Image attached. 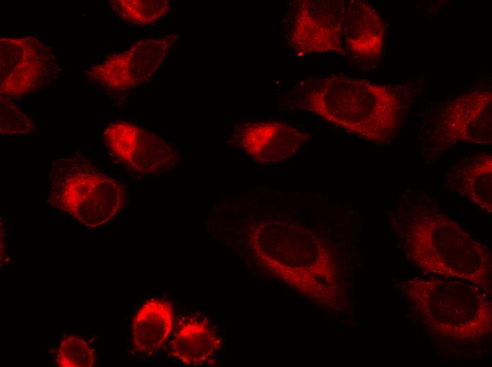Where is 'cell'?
I'll list each match as a JSON object with an SVG mask.
<instances>
[{
	"label": "cell",
	"instance_id": "obj_1",
	"mask_svg": "<svg viewBox=\"0 0 492 367\" xmlns=\"http://www.w3.org/2000/svg\"><path fill=\"white\" fill-rule=\"evenodd\" d=\"M299 88L300 108L366 140L387 144L401 126L403 101L391 85L332 74Z\"/></svg>",
	"mask_w": 492,
	"mask_h": 367
},
{
	"label": "cell",
	"instance_id": "obj_2",
	"mask_svg": "<svg viewBox=\"0 0 492 367\" xmlns=\"http://www.w3.org/2000/svg\"><path fill=\"white\" fill-rule=\"evenodd\" d=\"M50 176L49 203L89 228L107 223L125 205L122 183L80 153L53 162Z\"/></svg>",
	"mask_w": 492,
	"mask_h": 367
},
{
	"label": "cell",
	"instance_id": "obj_3",
	"mask_svg": "<svg viewBox=\"0 0 492 367\" xmlns=\"http://www.w3.org/2000/svg\"><path fill=\"white\" fill-rule=\"evenodd\" d=\"M408 241L417 263L451 270H481L489 254L456 222L432 210L421 211L408 229Z\"/></svg>",
	"mask_w": 492,
	"mask_h": 367
},
{
	"label": "cell",
	"instance_id": "obj_4",
	"mask_svg": "<svg viewBox=\"0 0 492 367\" xmlns=\"http://www.w3.org/2000/svg\"><path fill=\"white\" fill-rule=\"evenodd\" d=\"M60 71L50 47L37 37H0L1 96L18 97L47 88Z\"/></svg>",
	"mask_w": 492,
	"mask_h": 367
},
{
	"label": "cell",
	"instance_id": "obj_5",
	"mask_svg": "<svg viewBox=\"0 0 492 367\" xmlns=\"http://www.w3.org/2000/svg\"><path fill=\"white\" fill-rule=\"evenodd\" d=\"M178 35L140 40L127 50L107 56L92 66L87 75L99 85L116 91L129 90L150 79L168 55Z\"/></svg>",
	"mask_w": 492,
	"mask_h": 367
},
{
	"label": "cell",
	"instance_id": "obj_6",
	"mask_svg": "<svg viewBox=\"0 0 492 367\" xmlns=\"http://www.w3.org/2000/svg\"><path fill=\"white\" fill-rule=\"evenodd\" d=\"M291 35V43L299 56L312 53L344 54L342 25L344 0L298 1Z\"/></svg>",
	"mask_w": 492,
	"mask_h": 367
},
{
	"label": "cell",
	"instance_id": "obj_7",
	"mask_svg": "<svg viewBox=\"0 0 492 367\" xmlns=\"http://www.w3.org/2000/svg\"><path fill=\"white\" fill-rule=\"evenodd\" d=\"M103 138L109 151L118 160L140 174L163 172L180 162L170 144L130 122L110 124L104 131Z\"/></svg>",
	"mask_w": 492,
	"mask_h": 367
},
{
	"label": "cell",
	"instance_id": "obj_8",
	"mask_svg": "<svg viewBox=\"0 0 492 367\" xmlns=\"http://www.w3.org/2000/svg\"><path fill=\"white\" fill-rule=\"evenodd\" d=\"M491 107L489 90L473 91L451 101L442 115L440 140L449 145L458 142L491 144Z\"/></svg>",
	"mask_w": 492,
	"mask_h": 367
},
{
	"label": "cell",
	"instance_id": "obj_9",
	"mask_svg": "<svg viewBox=\"0 0 492 367\" xmlns=\"http://www.w3.org/2000/svg\"><path fill=\"white\" fill-rule=\"evenodd\" d=\"M310 136L279 121L248 123L239 134L241 148L259 163L277 162L288 158Z\"/></svg>",
	"mask_w": 492,
	"mask_h": 367
},
{
	"label": "cell",
	"instance_id": "obj_10",
	"mask_svg": "<svg viewBox=\"0 0 492 367\" xmlns=\"http://www.w3.org/2000/svg\"><path fill=\"white\" fill-rule=\"evenodd\" d=\"M385 27L379 12L363 0H351L345 4L342 37L353 54L376 59L382 53Z\"/></svg>",
	"mask_w": 492,
	"mask_h": 367
},
{
	"label": "cell",
	"instance_id": "obj_11",
	"mask_svg": "<svg viewBox=\"0 0 492 367\" xmlns=\"http://www.w3.org/2000/svg\"><path fill=\"white\" fill-rule=\"evenodd\" d=\"M174 323V311L170 301H146L133 319L131 337L134 349L151 354L160 349L169 338Z\"/></svg>",
	"mask_w": 492,
	"mask_h": 367
},
{
	"label": "cell",
	"instance_id": "obj_12",
	"mask_svg": "<svg viewBox=\"0 0 492 367\" xmlns=\"http://www.w3.org/2000/svg\"><path fill=\"white\" fill-rule=\"evenodd\" d=\"M447 184L455 193L491 213L492 210V156L474 155L450 172Z\"/></svg>",
	"mask_w": 492,
	"mask_h": 367
},
{
	"label": "cell",
	"instance_id": "obj_13",
	"mask_svg": "<svg viewBox=\"0 0 492 367\" xmlns=\"http://www.w3.org/2000/svg\"><path fill=\"white\" fill-rule=\"evenodd\" d=\"M220 347L219 338L206 320L189 318L177 330L170 352L181 363L197 366L207 361Z\"/></svg>",
	"mask_w": 492,
	"mask_h": 367
},
{
	"label": "cell",
	"instance_id": "obj_14",
	"mask_svg": "<svg viewBox=\"0 0 492 367\" xmlns=\"http://www.w3.org/2000/svg\"><path fill=\"white\" fill-rule=\"evenodd\" d=\"M110 4L122 18L139 25L158 21L171 8L169 0H112Z\"/></svg>",
	"mask_w": 492,
	"mask_h": 367
},
{
	"label": "cell",
	"instance_id": "obj_15",
	"mask_svg": "<svg viewBox=\"0 0 492 367\" xmlns=\"http://www.w3.org/2000/svg\"><path fill=\"white\" fill-rule=\"evenodd\" d=\"M56 360L60 367H92L95 364L94 350L84 339L73 335L62 340Z\"/></svg>",
	"mask_w": 492,
	"mask_h": 367
},
{
	"label": "cell",
	"instance_id": "obj_16",
	"mask_svg": "<svg viewBox=\"0 0 492 367\" xmlns=\"http://www.w3.org/2000/svg\"><path fill=\"white\" fill-rule=\"evenodd\" d=\"M35 131L31 117L10 97L0 96L1 135H25Z\"/></svg>",
	"mask_w": 492,
	"mask_h": 367
}]
</instances>
